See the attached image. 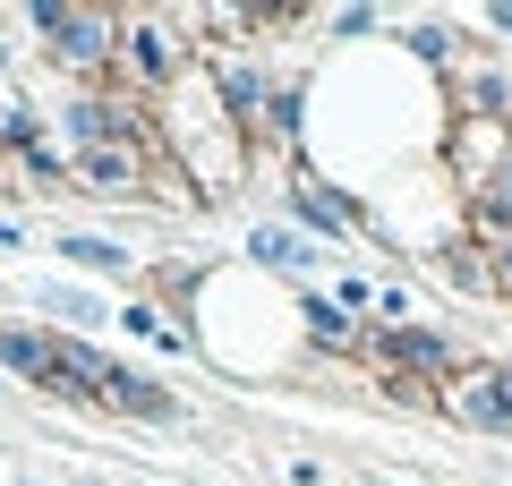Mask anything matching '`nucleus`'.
Instances as JSON below:
<instances>
[{"mask_svg":"<svg viewBox=\"0 0 512 486\" xmlns=\"http://www.w3.org/2000/svg\"><path fill=\"white\" fill-rule=\"evenodd\" d=\"M0 26H18L69 86H111L120 69V9H77V0H18L0 9Z\"/></svg>","mask_w":512,"mask_h":486,"instance_id":"obj_1","label":"nucleus"},{"mask_svg":"<svg viewBox=\"0 0 512 486\" xmlns=\"http://www.w3.org/2000/svg\"><path fill=\"white\" fill-rule=\"evenodd\" d=\"M197 69H205V43L180 26V9H120V77H128V94L163 103V94L188 86Z\"/></svg>","mask_w":512,"mask_h":486,"instance_id":"obj_2","label":"nucleus"},{"mask_svg":"<svg viewBox=\"0 0 512 486\" xmlns=\"http://www.w3.org/2000/svg\"><path fill=\"white\" fill-rule=\"evenodd\" d=\"M282 222H291L299 239H316V248H350V239L367 231V197L359 188L316 180V171H299V180L282 188Z\"/></svg>","mask_w":512,"mask_h":486,"instance_id":"obj_3","label":"nucleus"},{"mask_svg":"<svg viewBox=\"0 0 512 486\" xmlns=\"http://www.w3.org/2000/svg\"><path fill=\"white\" fill-rule=\"evenodd\" d=\"M444 418H461L470 435H512V367L504 359H470L444 384Z\"/></svg>","mask_w":512,"mask_h":486,"instance_id":"obj_4","label":"nucleus"},{"mask_svg":"<svg viewBox=\"0 0 512 486\" xmlns=\"http://www.w3.org/2000/svg\"><path fill=\"white\" fill-rule=\"evenodd\" d=\"M26 316H52V333L94 342L103 324H120V307H111L94 282H52V273H35V282H26Z\"/></svg>","mask_w":512,"mask_h":486,"instance_id":"obj_5","label":"nucleus"},{"mask_svg":"<svg viewBox=\"0 0 512 486\" xmlns=\"http://www.w3.org/2000/svg\"><path fill=\"white\" fill-rule=\"evenodd\" d=\"M69 171H77V197H111V205H128V197H163V188H154L163 154H146V145H103V154H77Z\"/></svg>","mask_w":512,"mask_h":486,"instance_id":"obj_6","label":"nucleus"},{"mask_svg":"<svg viewBox=\"0 0 512 486\" xmlns=\"http://www.w3.org/2000/svg\"><path fill=\"white\" fill-rule=\"evenodd\" d=\"M103 410H120V418H137V427H180V393H163V376H146V367H128V359H103Z\"/></svg>","mask_w":512,"mask_h":486,"instance_id":"obj_7","label":"nucleus"},{"mask_svg":"<svg viewBox=\"0 0 512 486\" xmlns=\"http://www.w3.org/2000/svg\"><path fill=\"white\" fill-rule=\"evenodd\" d=\"M299 342H308V359H367V324L333 290H299Z\"/></svg>","mask_w":512,"mask_h":486,"instance_id":"obj_8","label":"nucleus"},{"mask_svg":"<svg viewBox=\"0 0 512 486\" xmlns=\"http://www.w3.org/2000/svg\"><path fill=\"white\" fill-rule=\"evenodd\" d=\"M248 265L274 273V282H291V290H308V273L325 265V248H316V239H299L291 222H256V231H248Z\"/></svg>","mask_w":512,"mask_h":486,"instance_id":"obj_9","label":"nucleus"},{"mask_svg":"<svg viewBox=\"0 0 512 486\" xmlns=\"http://www.w3.org/2000/svg\"><path fill=\"white\" fill-rule=\"evenodd\" d=\"M52 256L77 273V282H137V248L111 239V231H60Z\"/></svg>","mask_w":512,"mask_h":486,"instance_id":"obj_10","label":"nucleus"},{"mask_svg":"<svg viewBox=\"0 0 512 486\" xmlns=\"http://www.w3.org/2000/svg\"><path fill=\"white\" fill-rule=\"evenodd\" d=\"M120 333H128L137 350H163V359L197 350V342H188V316H171V307H163V299H146V290H137V299L120 307Z\"/></svg>","mask_w":512,"mask_h":486,"instance_id":"obj_11","label":"nucleus"},{"mask_svg":"<svg viewBox=\"0 0 512 486\" xmlns=\"http://www.w3.org/2000/svg\"><path fill=\"white\" fill-rule=\"evenodd\" d=\"M444 282H453V290H470V299H495L487 248H478V239H444Z\"/></svg>","mask_w":512,"mask_h":486,"instance_id":"obj_12","label":"nucleus"},{"mask_svg":"<svg viewBox=\"0 0 512 486\" xmlns=\"http://www.w3.org/2000/svg\"><path fill=\"white\" fill-rule=\"evenodd\" d=\"M384 26H393V18H384V9H325V35L342 43V52H350V43H376Z\"/></svg>","mask_w":512,"mask_h":486,"instance_id":"obj_13","label":"nucleus"},{"mask_svg":"<svg viewBox=\"0 0 512 486\" xmlns=\"http://www.w3.org/2000/svg\"><path fill=\"white\" fill-rule=\"evenodd\" d=\"M376 316H384V333H402V324H419V307H410L402 282H376Z\"/></svg>","mask_w":512,"mask_h":486,"instance_id":"obj_14","label":"nucleus"},{"mask_svg":"<svg viewBox=\"0 0 512 486\" xmlns=\"http://www.w3.org/2000/svg\"><path fill=\"white\" fill-rule=\"evenodd\" d=\"M470 26L487 43H512V0H487V9H470Z\"/></svg>","mask_w":512,"mask_h":486,"instance_id":"obj_15","label":"nucleus"},{"mask_svg":"<svg viewBox=\"0 0 512 486\" xmlns=\"http://www.w3.org/2000/svg\"><path fill=\"white\" fill-rule=\"evenodd\" d=\"M333 299H342L350 316H367V307H376V282H367V273H342V282H333Z\"/></svg>","mask_w":512,"mask_h":486,"instance_id":"obj_16","label":"nucleus"},{"mask_svg":"<svg viewBox=\"0 0 512 486\" xmlns=\"http://www.w3.org/2000/svg\"><path fill=\"white\" fill-rule=\"evenodd\" d=\"M487 248V273H495V299H512V239H478Z\"/></svg>","mask_w":512,"mask_h":486,"instance_id":"obj_17","label":"nucleus"},{"mask_svg":"<svg viewBox=\"0 0 512 486\" xmlns=\"http://www.w3.org/2000/svg\"><path fill=\"white\" fill-rule=\"evenodd\" d=\"M0 256H26V222H9V214H0Z\"/></svg>","mask_w":512,"mask_h":486,"instance_id":"obj_18","label":"nucleus"},{"mask_svg":"<svg viewBox=\"0 0 512 486\" xmlns=\"http://www.w3.org/2000/svg\"><path fill=\"white\" fill-rule=\"evenodd\" d=\"M69 486H103V478H94V469H69Z\"/></svg>","mask_w":512,"mask_h":486,"instance_id":"obj_19","label":"nucleus"},{"mask_svg":"<svg viewBox=\"0 0 512 486\" xmlns=\"http://www.w3.org/2000/svg\"><path fill=\"white\" fill-rule=\"evenodd\" d=\"M9 486H43V478H26V469H18V478H9Z\"/></svg>","mask_w":512,"mask_h":486,"instance_id":"obj_20","label":"nucleus"}]
</instances>
